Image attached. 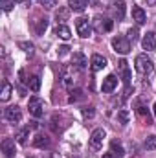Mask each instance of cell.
<instances>
[{
    "label": "cell",
    "instance_id": "obj_39",
    "mask_svg": "<svg viewBox=\"0 0 156 158\" xmlns=\"http://www.w3.org/2000/svg\"><path fill=\"white\" fill-rule=\"evenodd\" d=\"M15 2H18V4H24V2H28V0H15Z\"/></svg>",
    "mask_w": 156,
    "mask_h": 158
},
{
    "label": "cell",
    "instance_id": "obj_35",
    "mask_svg": "<svg viewBox=\"0 0 156 158\" xmlns=\"http://www.w3.org/2000/svg\"><path fill=\"white\" fill-rule=\"evenodd\" d=\"M68 50H70V48H68V46H61V48H59V50H57V53H59V57H64V55H66V53H68Z\"/></svg>",
    "mask_w": 156,
    "mask_h": 158
},
{
    "label": "cell",
    "instance_id": "obj_26",
    "mask_svg": "<svg viewBox=\"0 0 156 158\" xmlns=\"http://www.w3.org/2000/svg\"><path fill=\"white\" fill-rule=\"evenodd\" d=\"M18 48L24 50V52L30 53V55L33 53V42H24V40H20V42H18Z\"/></svg>",
    "mask_w": 156,
    "mask_h": 158
},
{
    "label": "cell",
    "instance_id": "obj_5",
    "mask_svg": "<svg viewBox=\"0 0 156 158\" xmlns=\"http://www.w3.org/2000/svg\"><path fill=\"white\" fill-rule=\"evenodd\" d=\"M112 48L116 53H121V55H127L130 52V40L127 37H114L112 39Z\"/></svg>",
    "mask_w": 156,
    "mask_h": 158
},
{
    "label": "cell",
    "instance_id": "obj_30",
    "mask_svg": "<svg viewBox=\"0 0 156 158\" xmlns=\"http://www.w3.org/2000/svg\"><path fill=\"white\" fill-rule=\"evenodd\" d=\"M0 6L4 11H11V7L15 6V0H0Z\"/></svg>",
    "mask_w": 156,
    "mask_h": 158
},
{
    "label": "cell",
    "instance_id": "obj_10",
    "mask_svg": "<svg viewBox=\"0 0 156 158\" xmlns=\"http://www.w3.org/2000/svg\"><path fill=\"white\" fill-rule=\"evenodd\" d=\"M105 66H107V59H105L103 55H99V53H94L92 59H90V68H92V72H99V70H103Z\"/></svg>",
    "mask_w": 156,
    "mask_h": 158
},
{
    "label": "cell",
    "instance_id": "obj_12",
    "mask_svg": "<svg viewBox=\"0 0 156 158\" xmlns=\"http://www.w3.org/2000/svg\"><path fill=\"white\" fill-rule=\"evenodd\" d=\"M116 86H117V77H116V76H112V74H110V76H107V77L103 79L101 90H103L105 94H110V92H112V90H114Z\"/></svg>",
    "mask_w": 156,
    "mask_h": 158
},
{
    "label": "cell",
    "instance_id": "obj_28",
    "mask_svg": "<svg viewBox=\"0 0 156 158\" xmlns=\"http://www.w3.org/2000/svg\"><path fill=\"white\" fill-rule=\"evenodd\" d=\"M39 4L42 7H46V9H53L57 6V0H39Z\"/></svg>",
    "mask_w": 156,
    "mask_h": 158
},
{
    "label": "cell",
    "instance_id": "obj_34",
    "mask_svg": "<svg viewBox=\"0 0 156 158\" xmlns=\"http://www.w3.org/2000/svg\"><path fill=\"white\" fill-rule=\"evenodd\" d=\"M55 17H57V20H66L68 19V9H59Z\"/></svg>",
    "mask_w": 156,
    "mask_h": 158
},
{
    "label": "cell",
    "instance_id": "obj_7",
    "mask_svg": "<svg viewBox=\"0 0 156 158\" xmlns=\"http://www.w3.org/2000/svg\"><path fill=\"white\" fill-rule=\"evenodd\" d=\"M76 30H77L79 37L86 39V37L92 33V22H90L88 19H77V20H76Z\"/></svg>",
    "mask_w": 156,
    "mask_h": 158
},
{
    "label": "cell",
    "instance_id": "obj_17",
    "mask_svg": "<svg viewBox=\"0 0 156 158\" xmlns=\"http://www.w3.org/2000/svg\"><path fill=\"white\" fill-rule=\"evenodd\" d=\"M68 7L76 13H81L86 7V0H68Z\"/></svg>",
    "mask_w": 156,
    "mask_h": 158
},
{
    "label": "cell",
    "instance_id": "obj_38",
    "mask_svg": "<svg viewBox=\"0 0 156 158\" xmlns=\"http://www.w3.org/2000/svg\"><path fill=\"white\" fill-rule=\"evenodd\" d=\"M147 6H156V0H145Z\"/></svg>",
    "mask_w": 156,
    "mask_h": 158
},
{
    "label": "cell",
    "instance_id": "obj_32",
    "mask_svg": "<svg viewBox=\"0 0 156 158\" xmlns=\"http://www.w3.org/2000/svg\"><path fill=\"white\" fill-rule=\"evenodd\" d=\"M136 110H138V114H142V116H145V114H147V107H145L140 99L136 101Z\"/></svg>",
    "mask_w": 156,
    "mask_h": 158
},
{
    "label": "cell",
    "instance_id": "obj_31",
    "mask_svg": "<svg viewBox=\"0 0 156 158\" xmlns=\"http://www.w3.org/2000/svg\"><path fill=\"white\" fill-rule=\"evenodd\" d=\"M72 83H74V79H72V76H68L66 72H63V85H64L66 88H70V86H72Z\"/></svg>",
    "mask_w": 156,
    "mask_h": 158
},
{
    "label": "cell",
    "instance_id": "obj_24",
    "mask_svg": "<svg viewBox=\"0 0 156 158\" xmlns=\"http://www.w3.org/2000/svg\"><path fill=\"white\" fill-rule=\"evenodd\" d=\"M46 28H48V19H39V20H37V24H35V31H37V33H44V31H46Z\"/></svg>",
    "mask_w": 156,
    "mask_h": 158
},
{
    "label": "cell",
    "instance_id": "obj_3",
    "mask_svg": "<svg viewBox=\"0 0 156 158\" xmlns=\"http://www.w3.org/2000/svg\"><path fill=\"white\" fill-rule=\"evenodd\" d=\"M103 140H105V131L103 129H96L92 134H90V140H88V147L90 151H99L101 145H103Z\"/></svg>",
    "mask_w": 156,
    "mask_h": 158
},
{
    "label": "cell",
    "instance_id": "obj_25",
    "mask_svg": "<svg viewBox=\"0 0 156 158\" xmlns=\"http://www.w3.org/2000/svg\"><path fill=\"white\" fill-rule=\"evenodd\" d=\"M129 119H130V114H129L127 110H119V112H117V121H119L121 125H127Z\"/></svg>",
    "mask_w": 156,
    "mask_h": 158
},
{
    "label": "cell",
    "instance_id": "obj_14",
    "mask_svg": "<svg viewBox=\"0 0 156 158\" xmlns=\"http://www.w3.org/2000/svg\"><path fill=\"white\" fill-rule=\"evenodd\" d=\"M72 66L77 68V70H83V68L86 66V57H84L83 52H76V53L72 55Z\"/></svg>",
    "mask_w": 156,
    "mask_h": 158
},
{
    "label": "cell",
    "instance_id": "obj_20",
    "mask_svg": "<svg viewBox=\"0 0 156 158\" xmlns=\"http://www.w3.org/2000/svg\"><path fill=\"white\" fill-rule=\"evenodd\" d=\"M28 136H30V127H24V129H20L18 132H17V142L18 143H26V140H28Z\"/></svg>",
    "mask_w": 156,
    "mask_h": 158
},
{
    "label": "cell",
    "instance_id": "obj_36",
    "mask_svg": "<svg viewBox=\"0 0 156 158\" xmlns=\"http://www.w3.org/2000/svg\"><path fill=\"white\" fill-rule=\"evenodd\" d=\"M86 4H88V6H94V7H96V6H99V0H86Z\"/></svg>",
    "mask_w": 156,
    "mask_h": 158
},
{
    "label": "cell",
    "instance_id": "obj_9",
    "mask_svg": "<svg viewBox=\"0 0 156 158\" xmlns=\"http://www.w3.org/2000/svg\"><path fill=\"white\" fill-rule=\"evenodd\" d=\"M117 76L123 79V83H125L127 86H130V70H129V63H127L125 59H121V61L117 63Z\"/></svg>",
    "mask_w": 156,
    "mask_h": 158
},
{
    "label": "cell",
    "instance_id": "obj_8",
    "mask_svg": "<svg viewBox=\"0 0 156 158\" xmlns=\"http://www.w3.org/2000/svg\"><path fill=\"white\" fill-rule=\"evenodd\" d=\"M4 118L7 119L9 123H18L20 119H22V110L18 109V107H7L6 110H4Z\"/></svg>",
    "mask_w": 156,
    "mask_h": 158
},
{
    "label": "cell",
    "instance_id": "obj_13",
    "mask_svg": "<svg viewBox=\"0 0 156 158\" xmlns=\"http://www.w3.org/2000/svg\"><path fill=\"white\" fill-rule=\"evenodd\" d=\"M2 153H4L7 158L15 156V140H11V138H4V140H2Z\"/></svg>",
    "mask_w": 156,
    "mask_h": 158
},
{
    "label": "cell",
    "instance_id": "obj_21",
    "mask_svg": "<svg viewBox=\"0 0 156 158\" xmlns=\"http://www.w3.org/2000/svg\"><path fill=\"white\" fill-rule=\"evenodd\" d=\"M83 98H84L83 90H81V88H76V90H72V92H70V98H68V101H70V103H76V101H81Z\"/></svg>",
    "mask_w": 156,
    "mask_h": 158
},
{
    "label": "cell",
    "instance_id": "obj_37",
    "mask_svg": "<svg viewBox=\"0 0 156 158\" xmlns=\"http://www.w3.org/2000/svg\"><path fill=\"white\" fill-rule=\"evenodd\" d=\"M103 158H117V156H114L112 153H105V155H103Z\"/></svg>",
    "mask_w": 156,
    "mask_h": 158
},
{
    "label": "cell",
    "instance_id": "obj_29",
    "mask_svg": "<svg viewBox=\"0 0 156 158\" xmlns=\"http://www.w3.org/2000/svg\"><path fill=\"white\" fill-rule=\"evenodd\" d=\"M138 35H140V33H138V28H130L129 33H127V39L132 40V42H136V40H138Z\"/></svg>",
    "mask_w": 156,
    "mask_h": 158
},
{
    "label": "cell",
    "instance_id": "obj_22",
    "mask_svg": "<svg viewBox=\"0 0 156 158\" xmlns=\"http://www.w3.org/2000/svg\"><path fill=\"white\" fill-rule=\"evenodd\" d=\"M28 86H30L33 92H39V88H40V77H39V76H31V77H30V81H28Z\"/></svg>",
    "mask_w": 156,
    "mask_h": 158
},
{
    "label": "cell",
    "instance_id": "obj_6",
    "mask_svg": "<svg viewBox=\"0 0 156 158\" xmlns=\"http://www.w3.org/2000/svg\"><path fill=\"white\" fill-rule=\"evenodd\" d=\"M28 109H30V114L33 118H40L44 114V103L40 98H30V103H28Z\"/></svg>",
    "mask_w": 156,
    "mask_h": 158
},
{
    "label": "cell",
    "instance_id": "obj_18",
    "mask_svg": "<svg viewBox=\"0 0 156 158\" xmlns=\"http://www.w3.org/2000/svg\"><path fill=\"white\" fill-rule=\"evenodd\" d=\"M33 145L39 147V149H44V147L50 145V140H48V136H44V134H37L35 140H33Z\"/></svg>",
    "mask_w": 156,
    "mask_h": 158
},
{
    "label": "cell",
    "instance_id": "obj_2",
    "mask_svg": "<svg viewBox=\"0 0 156 158\" xmlns=\"http://www.w3.org/2000/svg\"><path fill=\"white\" fill-rule=\"evenodd\" d=\"M92 28L97 31V33H103V31H110L112 30V20L109 17H103V15H96L94 20H92Z\"/></svg>",
    "mask_w": 156,
    "mask_h": 158
},
{
    "label": "cell",
    "instance_id": "obj_27",
    "mask_svg": "<svg viewBox=\"0 0 156 158\" xmlns=\"http://www.w3.org/2000/svg\"><path fill=\"white\" fill-rule=\"evenodd\" d=\"M145 149H147V151L156 149V136H149V138L145 140Z\"/></svg>",
    "mask_w": 156,
    "mask_h": 158
},
{
    "label": "cell",
    "instance_id": "obj_15",
    "mask_svg": "<svg viewBox=\"0 0 156 158\" xmlns=\"http://www.w3.org/2000/svg\"><path fill=\"white\" fill-rule=\"evenodd\" d=\"M132 20H136V24H140V26L147 22V15H145V11L140 6H134L132 7Z\"/></svg>",
    "mask_w": 156,
    "mask_h": 158
},
{
    "label": "cell",
    "instance_id": "obj_1",
    "mask_svg": "<svg viewBox=\"0 0 156 158\" xmlns=\"http://www.w3.org/2000/svg\"><path fill=\"white\" fill-rule=\"evenodd\" d=\"M134 66H136V70L142 74V76H147V74H151L153 72V61L145 55V53H140L138 57H136V61H134Z\"/></svg>",
    "mask_w": 156,
    "mask_h": 158
},
{
    "label": "cell",
    "instance_id": "obj_40",
    "mask_svg": "<svg viewBox=\"0 0 156 158\" xmlns=\"http://www.w3.org/2000/svg\"><path fill=\"white\" fill-rule=\"evenodd\" d=\"M154 116H156V103H154Z\"/></svg>",
    "mask_w": 156,
    "mask_h": 158
},
{
    "label": "cell",
    "instance_id": "obj_4",
    "mask_svg": "<svg viewBox=\"0 0 156 158\" xmlns=\"http://www.w3.org/2000/svg\"><path fill=\"white\" fill-rule=\"evenodd\" d=\"M109 11H110V15H112L116 20H123V19H125V11H127L125 0H114V2H110Z\"/></svg>",
    "mask_w": 156,
    "mask_h": 158
},
{
    "label": "cell",
    "instance_id": "obj_11",
    "mask_svg": "<svg viewBox=\"0 0 156 158\" xmlns=\"http://www.w3.org/2000/svg\"><path fill=\"white\" fill-rule=\"evenodd\" d=\"M142 46H143V50H147V52L154 50L156 48V33L154 31H149V33L143 35V39H142Z\"/></svg>",
    "mask_w": 156,
    "mask_h": 158
},
{
    "label": "cell",
    "instance_id": "obj_19",
    "mask_svg": "<svg viewBox=\"0 0 156 158\" xmlns=\"http://www.w3.org/2000/svg\"><path fill=\"white\" fill-rule=\"evenodd\" d=\"M110 153H112L114 156L121 158L125 155V149H123V145H121L119 142H112V143H110Z\"/></svg>",
    "mask_w": 156,
    "mask_h": 158
},
{
    "label": "cell",
    "instance_id": "obj_23",
    "mask_svg": "<svg viewBox=\"0 0 156 158\" xmlns=\"http://www.w3.org/2000/svg\"><path fill=\"white\" fill-rule=\"evenodd\" d=\"M11 90H13V86H11L9 83H4V88H2V94H0V99H2V101H7V99L11 98Z\"/></svg>",
    "mask_w": 156,
    "mask_h": 158
},
{
    "label": "cell",
    "instance_id": "obj_16",
    "mask_svg": "<svg viewBox=\"0 0 156 158\" xmlns=\"http://www.w3.org/2000/svg\"><path fill=\"white\" fill-rule=\"evenodd\" d=\"M55 35H57L59 39H63V40H68L70 37H72V31H70L68 26H64V24H57V28H55Z\"/></svg>",
    "mask_w": 156,
    "mask_h": 158
},
{
    "label": "cell",
    "instance_id": "obj_33",
    "mask_svg": "<svg viewBox=\"0 0 156 158\" xmlns=\"http://www.w3.org/2000/svg\"><path fill=\"white\" fill-rule=\"evenodd\" d=\"M94 114H96L94 107H84V109H83V116H84V118H94Z\"/></svg>",
    "mask_w": 156,
    "mask_h": 158
}]
</instances>
